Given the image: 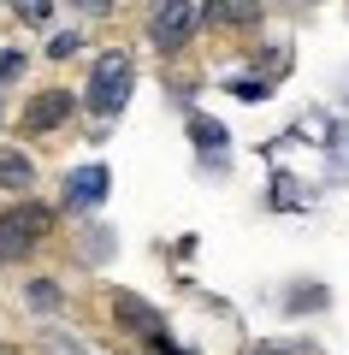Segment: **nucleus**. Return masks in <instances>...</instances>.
Instances as JSON below:
<instances>
[{"label":"nucleus","instance_id":"nucleus-1","mask_svg":"<svg viewBox=\"0 0 349 355\" xmlns=\"http://www.w3.org/2000/svg\"><path fill=\"white\" fill-rule=\"evenodd\" d=\"M130 83H137V71H130V60H125V53H101V60H95V71H89V113L112 119L119 107L130 101Z\"/></svg>","mask_w":349,"mask_h":355},{"label":"nucleus","instance_id":"nucleus-2","mask_svg":"<svg viewBox=\"0 0 349 355\" xmlns=\"http://www.w3.org/2000/svg\"><path fill=\"white\" fill-rule=\"evenodd\" d=\"M48 225H53V214H48V207H36V202L12 207V214H0V261L30 254L42 237H48Z\"/></svg>","mask_w":349,"mask_h":355},{"label":"nucleus","instance_id":"nucleus-3","mask_svg":"<svg viewBox=\"0 0 349 355\" xmlns=\"http://www.w3.org/2000/svg\"><path fill=\"white\" fill-rule=\"evenodd\" d=\"M196 30V6L189 0H166L160 12H154V24H148V36H154V48H184V36Z\"/></svg>","mask_w":349,"mask_h":355},{"label":"nucleus","instance_id":"nucleus-4","mask_svg":"<svg viewBox=\"0 0 349 355\" xmlns=\"http://www.w3.org/2000/svg\"><path fill=\"white\" fill-rule=\"evenodd\" d=\"M107 184H112L107 166H95V160L77 166V172L65 178V207H101V202H107Z\"/></svg>","mask_w":349,"mask_h":355},{"label":"nucleus","instance_id":"nucleus-5","mask_svg":"<svg viewBox=\"0 0 349 355\" xmlns=\"http://www.w3.org/2000/svg\"><path fill=\"white\" fill-rule=\"evenodd\" d=\"M65 119H71V95L65 89H48V95H36L24 107V130H60Z\"/></svg>","mask_w":349,"mask_h":355},{"label":"nucleus","instance_id":"nucleus-6","mask_svg":"<svg viewBox=\"0 0 349 355\" xmlns=\"http://www.w3.org/2000/svg\"><path fill=\"white\" fill-rule=\"evenodd\" d=\"M112 320H119V326H130V331H142V338H160V314H154L148 302H142V296H112Z\"/></svg>","mask_w":349,"mask_h":355},{"label":"nucleus","instance_id":"nucleus-7","mask_svg":"<svg viewBox=\"0 0 349 355\" xmlns=\"http://www.w3.org/2000/svg\"><path fill=\"white\" fill-rule=\"evenodd\" d=\"M30 178H36V166H30L24 154L0 148V190H30Z\"/></svg>","mask_w":349,"mask_h":355},{"label":"nucleus","instance_id":"nucleus-8","mask_svg":"<svg viewBox=\"0 0 349 355\" xmlns=\"http://www.w3.org/2000/svg\"><path fill=\"white\" fill-rule=\"evenodd\" d=\"M255 0H207V24H249Z\"/></svg>","mask_w":349,"mask_h":355},{"label":"nucleus","instance_id":"nucleus-9","mask_svg":"<svg viewBox=\"0 0 349 355\" xmlns=\"http://www.w3.org/2000/svg\"><path fill=\"white\" fill-rule=\"evenodd\" d=\"M189 137H196L201 154H219L225 148V125H213V119H189Z\"/></svg>","mask_w":349,"mask_h":355},{"label":"nucleus","instance_id":"nucleus-10","mask_svg":"<svg viewBox=\"0 0 349 355\" xmlns=\"http://www.w3.org/2000/svg\"><path fill=\"white\" fill-rule=\"evenodd\" d=\"M30 308H36V314H53V308H60V284L36 279V284H30Z\"/></svg>","mask_w":349,"mask_h":355},{"label":"nucleus","instance_id":"nucleus-11","mask_svg":"<svg viewBox=\"0 0 349 355\" xmlns=\"http://www.w3.org/2000/svg\"><path fill=\"white\" fill-rule=\"evenodd\" d=\"M12 12L24 18V24H48V12H53V0H12Z\"/></svg>","mask_w":349,"mask_h":355},{"label":"nucleus","instance_id":"nucleus-12","mask_svg":"<svg viewBox=\"0 0 349 355\" xmlns=\"http://www.w3.org/2000/svg\"><path fill=\"white\" fill-rule=\"evenodd\" d=\"M273 202H284V207H296V202H302V190H296V184H290V178H278V184H273Z\"/></svg>","mask_w":349,"mask_h":355},{"label":"nucleus","instance_id":"nucleus-13","mask_svg":"<svg viewBox=\"0 0 349 355\" xmlns=\"http://www.w3.org/2000/svg\"><path fill=\"white\" fill-rule=\"evenodd\" d=\"M48 53H53V60H65V53H77V30H71V36H53V42H48Z\"/></svg>","mask_w":349,"mask_h":355},{"label":"nucleus","instance_id":"nucleus-14","mask_svg":"<svg viewBox=\"0 0 349 355\" xmlns=\"http://www.w3.org/2000/svg\"><path fill=\"white\" fill-rule=\"evenodd\" d=\"M42 349H48V355H83L71 338H42Z\"/></svg>","mask_w":349,"mask_h":355},{"label":"nucleus","instance_id":"nucleus-15","mask_svg":"<svg viewBox=\"0 0 349 355\" xmlns=\"http://www.w3.org/2000/svg\"><path fill=\"white\" fill-rule=\"evenodd\" d=\"M24 71V53H0V83H6V77H18Z\"/></svg>","mask_w":349,"mask_h":355},{"label":"nucleus","instance_id":"nucleus-16","mask_svg":"<svg viewBox=\"0 0 349 355\" xmlns=\"http://www.w3.org/2000/svg\"><path fill=\"white\" fill-rule=\"evenodd\" d=\"M148 349H154V355H178L172 343H166V331H160V338H148Z\"/></svg>","mask_w":349,"mask_h":355},{"label":"nucleus","instance_id":"nucleus-17","mask_svg":"<svg viewBox=\"0 0 349 355\" xmlns=\"http://www.w3.org/2000/svg\"><path fill=\"white\" fill-rule=\"evenodd\" d=\"M77 6H89V12H101V6H107V0H77Z\"/></svg>","mask_w":349,"mask_h":355},{"label":"nucleus","instance_id":"nucleus-18","mask_svg":"<svg viewBox=\"0 0 349 355\" xmlns=\"http://www.w3.org/2000/svg\"><path fill=\"white\" fill-rule=\"evenodd\" d=\"M0 355H18V349H12V343H0Z\"/></svg>","mask_w":349,"mask_h":355}]
</instances>
